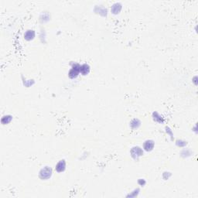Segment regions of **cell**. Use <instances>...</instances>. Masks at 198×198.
Returning <instances> with one entry per match:
<instances>
[{
    "label": "cell",
    "mask_w": 198,
    "mask_h": 198,
    "mask_svg": "<svg viewBox=\"0 0 198 198\" xmlns=\"http://www.w3.org/2000/svg\"><path fill=\"white\" fill-rule=\"evenodd\" d=\"M52 173H53L52 169L49 166H45L40 171L39 177L41 179H47L50 178Z\"/></svg>",
    "instance_id": "6da1fadb"
},
{
    "label": "cell",
    "mask_w": 198,
    "mask_h": 198,
    "mask_svg": "<svg viewBox=\"0 0 198 198\" xmlns=\"http://www.w3.org/2000/svg\"><path fill=\"white\" fill-rule=\"evenodd\" d=\"M80 70V65L79 64H74L72 65V68L69 71V77L70 78H76L79 74Z\"/></svg>",
    "instance_id": "7a4b0ae2"
},
{
    "label": "cell",
    "mask_w": 198,
    "mask_h": 198,
    "mask_svg": "<svg viewBox=\"0 0 198 198\" xmlns=\"http://www.w3.org/2000/svg\"><path fill=\"white\" fill-rule=\"evenodd\" d=\"M131 154L134 159H138V157L143 155V152L140 148L136 146V147H133L132 149Z\"/></svg>",
    "instance_id": "3957f363"
},
{
    "label": "cell",
    "mask_w": 198,
    "mask_h": 198,
    "mask_svg": "<svg viewBox=\"0 0 198 198\" xmlns=\"http://www.w3.org/2000/svg\"><path fill=\"white\" fill-rule=\"evenodd\" d=\"M66 169V162H65L64 159H62L57 163V164L56 165V167H55V169H56V172L58 173H62L64 172Z\"/></svg>",
    "instance_id": "277c9868"
},
{
    "label": "cell",
    "mask_w": 198,
    "mask_h": 198,
    "mask_svg": "<svg viewBox=\"0 0 198 198\" xmlns=\"http://www.w3.org/2000/svg\"><path fill=\"white\" fill-rule=\"evenodd\" d=\"M143 148L146 151L150 152L154 148V142L152 140H146L143 144Z\"/></svg>",
    "instance_id": "5b68a950"
},
{
    "label": "cell",
    "mask_w": 198,
    "mask_h": 198,
    "mask_svg": "<svg viewBox=\"0 0 198 198\" xmlns=\"http://www.w3.org/2000/svg\"><path fill=\"white\" fill-rule=\"evenodd\" d=\"M89 72H90V66L87 64H84L81 65L80 66V73L82 75H87L88 74Z\"/></svg>",
    "instance_id": "8992f818"
},
{
    "label": "cell",
    "mask_w": 198,
    "mask_h": 198,
    "mask_svg": "<svg viewBox=\"0 0 198 198\" xmlns=\"http://www.w3.org/2000/svg\"><path fill=\"white\" fill-rule=\"evenodd\" d=\"M35 37V31L33 30H27V32L25 33L24 38L27 40H31Z\"/></svg>",
    "instance_id": "52a82bcc"
},
{
    "label": "cell",
    "mask_w": 198,
    "mask_h": 198,
    "mask_svg": "<svg viewBox=\"0 0 198 198\" xmlns=\"http://www.w3.org/2000/svg\"><path fill=\"white\" fill-rule=\"evenodd\" d=\"M121 9H122V5L119 3H115L112 6L111 10L114 14H118L121 11Z\"/></svg>",
    "instance_id": "ba28073f"
},
{
    "label": "cell",
    "mask_w": 198,
    "mask_h": 198,
    "mask_svg": "<svg viewBox=\"0 0 198 198\" xmlns=\"http://www.w3.org/2000/svg\"><path fill=\"white\" fill-rule=\"evenodd\" d=\"M12 120V116L10 115H5V116H3V118H2V123L3 125H5V124L9 123Z\"/></svg>",
    "instance_id": "9c48e42d"
}]
</instances>
